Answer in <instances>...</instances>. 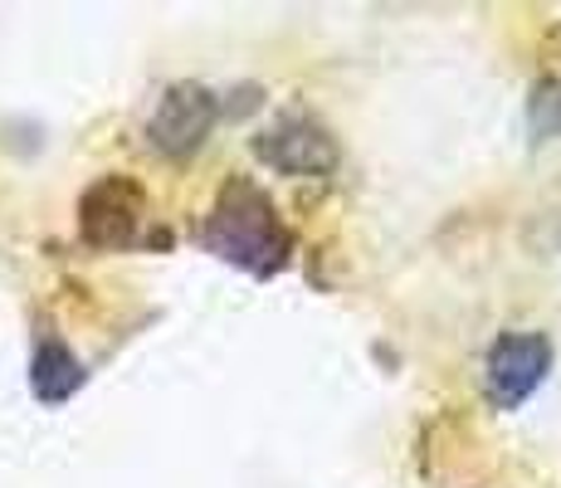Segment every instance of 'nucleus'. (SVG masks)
<instances>
[{"instance_id": "3", "label": "nucleus", "mask_w": 561, "mask_h": 488, "mask_svg": "<svg viewBox=\"0 0 561 488\" xmlns=\"http://www.w3.org/2000/svg\"><path fill=\"white\" fill-rule=\"evenodd\" d=\"M147 235V191L133 177H99L79 195V240L89 249H133Z\"/></svg>"}, {"instance_id": "1", "label": "nucleus", "mask_w": 561, "mask_h": 488, "mask_svg": "<svg viewBox=\"0 0 561 488\" xmlns=\"http://www.w3.org/2000/svg\"><path fill=\"white\" fill-rule=\"evenodd\" d=\"M201 245L215 259L244 269L250 279H274L294 264V230L284 225L274 195L250 177H230L210 201Z\"/></svg>"}, {"instance_id": "2", "label": "nucleus", "mask_w": 561, "mask_h": 488, "mask_svg": "<svg viewBox=\"0 0 561 488\" xmlns=\"http://www.w3.org/2000/svg\"><path fill=\"white\" fill-rule=\"evenodd\" d=\"M250 147L278 177H332L342 167L337 137L308 113H278L274 123L250 137Z\"/></svg>"}, {"instance_id": "7", "label": "nucleus", "mask_w": 561, "mask_h": 488, "mask_svg": "<svg viewBox=\"0 0 561 488\" xmlns=\"http://www.w3.org/2000/svg\"><path fill=\"white\" fill-rule=\"evenodd\" d=\"M527 137L537 147L561 137V79L557 73H542L533 83V93H527Z\"/></svg>"}, {"instance_id": "5", "label": "nucleus", "mask_w": 561, "mask_h": 488, "mask_svg": "<svg viewBox=\"0 0 561 488\" xmlns=\"http://www.w3.org/2000/svg\"><path fill=\"white\" fill-rule=\"evenodd\" d=\"M552 372V338L547 332H503L483 356V396L493 410H517Z\"/></svg>"}, {"instance_id": "6", "label": "nucleus", "mask_w": 561, "mask_h": 488, "mask_svg": "<svg viewBox=\"0 0 561 488\" xmlns=\"http://www.w3.org/2000/svg\"><path fill=\"white\" fill-rule=\"evenodd\" d=\"M83 386V362L69 352V342L39 338L35 356H30V390L39 406H64L69 396H79Z\"/></svg>"}, {"instance_id": "4", "label": "nucleus", "mask_w": 561, "mask_h": 488, "mask_svg": "<svg viewBox=\"0 0 561 488\" xmlns=\"http://www.w3.org/2000/svg\"><path fill=\"white\" fill-rule=\"evenodd\" d=\"M215 123H220V98L196 79H181L157 98V113L147 117V147L167 161H186L205 147Z\"/></svg>"}]
</instances>
